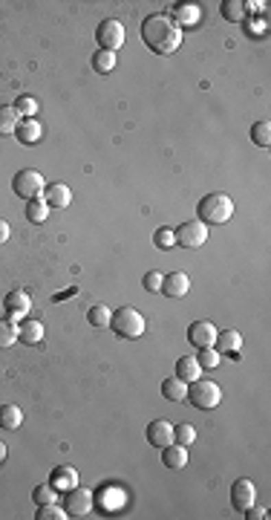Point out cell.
Masks as SVG:
<instances>
[{
    "label": "cell",
    "instance_id": "obj_19",
    "mask_svg": "<svg viewBox=\"0 0 271 520\" xmlns=\"http://www.w3.org/2000/svg\"><path fill=\"white\" fill-rule=\"evenodd\" d=\"M176 376L182 378L185 385H191V382H196V378L202 376V368H199V361H196V356H182V359L176 361Z\"/></svg>",
    "mask_w": 271,
    "mask_h": 520
},
{
    "label": "cell",
    "instance_id": "obj_34",
    "mask_svg": "<svg viewBox=\"0 0 271 520\" xmlns=\"http://www.w3.org/2000/svg\"><path fill=\"white\" fill-rule=\"evenodd\" d=\"M222 18L225 21H242L246 18V3H239V0H225L222 3Z\"/></svg>",
    "mask_w": 271,
    "mask_h": 520
},
{
    "label": "cell",
    "instance_id": "obj_38",
    "mask_svg": "<svg viewBox=\"0 0 271 520\" xmlns=\"http://www.w3.org/2000/svg\"><path fill=\"white\" fill-rule=\"evenodd\" d=\"M246 512H248V515H246L248 520H266V517H268L266 509H254V506H251V509H246Z\"/></svg>",
    "mask_w": 271,
    "mask_h": 520
},
{
    "label": "cell",
    "instance_id": "obj_28",
    "mask_svg": "<svg viewBox=\"0 0 271 520\" xmlns=\"http://www.w3.org/2000/svg\"><path fill=\"white\" fill-rule=\"evenodd\" d=\"M93 69L95 73H102V76L113 73V69H116V52H104V49L93 52Z\"/></svg>",
    "mask_w": 271,
    "mask_h": 520
},
{
    "label": "cell",
    "instance_id": "obj_33",
    "mask_svg": "<svg viewBox=\"0 0 271 520\" xmlns=\"http://www.w3.org/2000/svg\"><path fill=\"white\" fill-rule=\"evenodd\" d=\"M38 520H67L69 515L61 509V506H55V503H44V506H38Z\"/></svg>",
    "mask_w": 271,
    "mask_h": 520
},
{
    "label": "cell",
    "instance_id": "obj_29",
    "mask_svg": "<svg viewBox=\"0 0 271 520\" xmlns=\"http://www.w3.org/2000/svg\"><path fill=\"white\" fill-rule=\"evenodd\" d=\"M196 361H199V368H202V370H213V368H220L222 356H220L213 347H202V350L196 353Z\"/></svg>",
    "mask_w": 271,
    "mask_h": 520
},
{
    "label": "cell",
    "instance_id": "obj_18",
    "mask_svg": "<svg viewBox=\"0 0 271 520\" xmlns=\"http://www.w3.org/2000/svg\"><path fill=\"white\" fill-rule=\"evenodd\" d=\"M49 486H52L55 491H69V488H75V486H78V471H75L73 466H58V468L52 471Z\"/></svg>",
    "mask_w": 271,
    "mask_h": 520
},
{
    "label": "cell",
    "instance_id": "obj_8",
    "mask_svg": "<svg viewBox=\"0 0 271 520\" xmlns=\"http://www.w3.org/2000/svg\"><path fill=\"white\" fill-rule=\"evenodd\" d=\"M208 243V226L202 220H188L182 223L176 229V246H185V249H199Z\"/></svg>",
    "mask_w": 271,
    "mask_h": 520
},
{
    "label": "cell",
    "instance_id": "obj_40",
    "mask_svg": "<svg viewBox=\"0 0 271 520\" xmlns=\"http://www.w3.org/2000/svg\"><path fill=\"white\" fill-rule=\"evenodd\" d=\"M6 457V448H3V442H0V460H3Z\"/></svg>",
    "mask_w": 271,
    "mask_h": 520
},
{
    "label": "cell",
    "instance_id": "obj_36",
    "mask_svg": "<svg viewBox=\"0 0 271 520\" xmlns=\"http://www.w3.org/2000/svg\"><path fill=\"white\" fill-rule=\"evenodd\" d=\"M153 243L159 249H174L176 246V231L174 229H159L153 234Z\"/></svg>",
    "mask_w": 271,
    "mask_h": 520
},
{
    "label": "cell",
    "instance_id": "obj_32",
    "mask_svg": "<svg viewBox=\"0 0 271 520\" xmlns=\"http://www.w3.org/2000/svg\"><path fill=\"white\" fill-rule=\"evenodd\" d=\"M251 139H254V145L268 148L271 145V124L268 122H257L251 128Z\"/></svg>",
    "mask_w": 271,
    "mask_h": 520
},
{
    "label": "cell",
    "instance_id": "obj_25",
    "mask_svg": "<svg viewBox=\"0 0 271 520\" xmlns=\"http://www.w3.org/2000/svg\"><path fill=\"white\" fill-rule=\"evenodd\" d=\"M170 21H174L179 30H182V26H191V23L199 21V9H196L193 3H179V6L174 9V18H170Z\"/></svg>",
    "mask_w": 271,
    "mask_h": 520
},
{
    "label": "cell",
    "instance_id": "obj_26",
    "mask_svg": "<svg viewBox=\"0 0 271 520\" xmlns=\"http://www.w3.org/2000/svg\"><path fill=\"white\" fill-rule=\"evenodd\" d=\"M110 318H113V309L104 306V304L93 306L90 313H87V321L93 324V330H110Z\"/></svg>",
    "mask_w": 271,
    "mask_h": 520
},
{
    "label": "cell",
    "instance_id": "obj_3",
    "mask_svg": "<svg viewBox=\"0 0 271 520\" xmlns=\"http://www.w3.org/2000/svg\"><path fill=\"white\" fill-rule=\"evenodd\" d=\"M110 330H116L121 339H141L145 335V315L133 306H119L110 318Z\"/></svg>",
    "mask_w": 271,
    "mask_h": 520
},
{
    "label": "cell",
    "instance_id": "obj_17",
    "mask_svg": "<svg viewBox=\"0 0 271 520\" xmlns=\"http://www.w3.org/2000/svg\"><path fill=\"white\" fill-rule=\"evenodd\" d=\"M44 200L49 208H67L73 203V191H69V185H64V182H52L44 191Z\"/></svg>",
    "mask_w": 271,
    "mask_h": 520
},
{
    "label": "cell",
    "instance_id": "obj_24",
    "mask_svg": "<svg viewBox=\"0 0 271 520\" xmlns=\"http://www.w3.org/2000/svg\"><path fill=\"white\" fill-rule=\"evenodd\" d=\"M23 422V411L18 405H3L0 407V428H6V431H18Z\"/></svg>",
    "mask_w": 271,
    "mask_h": 520
},
{
    "label": "cell",
    "instance_id": "obj_5",
    "mask_svg": "<svg viewBox=\"0 0 271 520\" xmlns=\"http://www.w3.org/2000/svg\"><path fill=\"white\" fill-rule=\"evenodd\" d=\"M12 191H15L21 200H35V196H44L47 182L38 171H32V168H23V171H18L15 179H12Z\"/></svg>",
    "mask_w": 271,
    "mask_h": 520
},
{
    "label": "cell",
    "instance_id": "obj_15",
    "mask_svg": "<svg viewBox=\"0 0 271 520\" xmlns=\"http://www.w3.org/2000/svg\"><path fill=\"white\" fill-rule=\"evenodd\" d=\"M213 350H217L220 356L239 353V350H242V335H239L237 330H222V332H217V341H213Z\"/></svg>",
    "mask_w": 271,
    "mask_h": 520
},
{
    "label": "cell",
    "instance_id": "obj_39",
    "mask_svg": "<svg viewBox=\"0 0 271 520\" xmlns=\"http://www.w3.org/2000/svg\"><path fill=\"white\" fill-rule=\"evenodd\" d=\"M12 237V229H9V223L6 220H0V246H3L6 240Z\"/></svg>",
    "mask_w": 271,
    "mask_h": 520
},
{
    "label": "cell",
    "instance_id": "obj_7",
    "mask_svg": "<svg viewBox=\"0 0 271 520\" xmlns=\"http://www.w3.org/2000/svg\"><path fill=\"white\" fill-rule=\"evenodd\" d=\"M93 503H95V497H93L90 488L75 486V488L64 491V512H67L69 517H84V515H90V512H93Z\"/></svg>",
    "mask_w": 271,
    "mask_h": 520
},
{
    "label": "cell",
    "instance_id": "obj_23",
    "mask_svg": "<svg viewBox=\"0 0 271 520\" xmlns=\"http://www.w3.org/2000/svg\"><path fill=\"white\" fill-rule=\"evenodd\" d=\"M21 122V113L12 104H0V136H12Z\"/></svg>",
    "mask_w": 271,
    "mask_h": 520
},
{
    "label": "cell",
    "instance_id": "obj_6",
    "mask_svg": "<svg viewBox=\"0 0 271 520\" xmlns=\"http://www.w3.org/2000/svg\"><path fill=\"white\" fill-rule=\"evenodd\" d=\"M95 41H98V47H102L104 52H119L124 47V26L121 21L116 18H107L98 23V30H95Z\"/></svg>",
    "mask_w": 271,
    "mask_h": 520
},
{
    "label": "cell",
    "instance_id": "obj_27",
    "mask_svg": "<svg viewBox=\"0 0 271 520\" xmlns=\"http://www.w3.org/2000/svg\"><path fill=\"white\" fill-rule=\"evenodd\" d=\"M18 344V324L12 318H0V350Z\"/></svg>",
    "mask_w": 271,
    "mask_h": 520
},
{
    "label": "cell",
    "instance_id": "obj_30",
    "mask_svg": "<svg viewBox=\"0 0 271 520\" xmlns=\"http://www.w3.org/2000/svg\"><path fill=\"white\" fill-rule=\"evenodd\" d=\"M21 113V119H35V113H38V102L32 95H21V98H15V104H12Z\"/></svg>",
    "mask_w": 271,
    "mask_h": 520
},
{
    "label": "cell",
    "instance_id": "obj_2",
    "mask_svg": "<svg viewBox=\"0 0 271 520\" xmlns=\"http://www.w3.org/2000/svg\"><path fill=\"white\" fill-rule=\"evenodd\" d=\"M196 214H199V220H202L205 226H222V223H228L234 217V200L228 194H222V191L208 194V196L199 200Z\"/></svg>",
    "mask_w": 271,
    "mask_h": 520
},
{
    "label": "cell",
    "instance_id": "obj_35",
    "mask_svg": "<svg viewBox=\"0 0 271 520\" xmlns=\"http://www.w3.org/2000/svg\"><path fill=\"white\" fill-rule=\"evenodd\" d=\"M32 500H35L38 506H44V503H55V500H58V491H55L49 483H44V486H38V488L32 491Z\"/></svg>",
    "mask_w": 271,
    "mask_h": 520
},
{
    "label": "cell",
    "instance_id": "obj_20",
    "mask_svg": "<svg viewBox=\"0 0 271 520\" xmlns=\"http://www.w3.org/2000/svg\"><path fill=\"white\" fill-rule=\"evenodd\" d=\"M15 136L21 139V145H35L40 139V122L38 119H21L18 128H15Z\"/></svg>",
    "mask_w": 271,
    "mask_h": 520
},
{
    "label": "cell",
    "instance_id": "obj_22",
    "mask_svg": "<svg viewBox=\"0 0 271 520\" xmlns=\"http://www.w3.org/2000/svg\"><path fill=\"white\" fill-rule=\"evenodd\" d=\"M23 214H26L30 223L40 226V223H47V217H49V205H47L44 196H35V200H26V212Z\"/></svg>",
    "mask_w": 271,
    "mask_h": 520
},
{
    "label": "cell",
    "instance_id": "obj_37",
    "mask_svg": "<svg viewBox=\"0 0 271 520\" xmlns=\"http://www.w3.org/2000/svg\"><path fill=\"white\" fill-rule=\"evenodd\" d=\"M162 278H165L162 272H148L141 284H145V289H148V292H162Z\"/></svg>",
    "mask_w": 271,
    "mask_h": 520
},
{
    "label": "cell",
    "instance_id": "obj_4",
    "mask_svg": "<svg viewBox=\"0 0 271 520\" xmlns=\"http://www.w3.org/2000/svg\"><path fill=\"white\" fill-rule=\"evenodd\" d=\"M188 399L193 407H199V411H211V407H217L222 402V390L217 382H211V378H202L199 376L196 382L188 385Z\"/></svg>",
    "mask_w": 271,
    "mask_h": 520
},
{
    "label": "cell",
    "instance_id": "obj_12",
    "mask_svg": "<svg viewBox=\"0 0 271 520\" xmlns=\"http://www.w3.org/2000/svg\"><path fill=\"white\" fill-rule=\"evenodd\" d=\"M191 289V278L185 272H170L162 278V295H167V298H185Z\"/></svg>",
    "mask_w": 271,
    "mask_h": 520
},
{
    "label": "cell",
    "instance_id": "obj_16",
    "mask_svg": "<svg viewBox=\"0 0 271 520\" xmlns=\"http://www.w3.org/2000/svg\"><path fill=\"white\" fill-rule=\"evenodd\" d=\"M44 324L40 321H35V318H23L21 324H18V341H23V344H40L44 341Z\"/></svg>",
    "mask_w": 271,
    "mask_h": 520
},
{
    "label": "cell",
    "instance_id": "obj_1",
    "mask_svg": "<svg viewBox=\"0 0 271 520\" xmlns=\"http://www.w3.org/2000/svg\"><path fill=\"white\" fill-rule=\"evenodd\" d=\"M141 41L156 55H174L182 44V30L167 15H148L141 23Z\"/></svg>",
    "mask_w": 271,
    "mask_h": 520
},
{
    "label": "cell",
    "instance_id": "obj_13",
    "mask_svg": "<svg viewBox=\"0 0 271 520\" xmlns=\"http://www.w3.org/2000/svg\"><path fill=\"white\" fill-rule=\"evenodd\" d=\"M148 442L162 451L165 445L174 442V425H170L167 419H156V422H150L148 425Z\"/></svg>",
    "mask_w": 271,
    "mask_h": 520
},
{
    "label": "cell",
    "instance_id": "obj_10",
    "mask_svg": "<svg viewBox=\"0 0 271 520\" xmlns=\"http://www.w3.org/2000/svg\"><path fill=\"white\" fill-rule=\"evenodd\" d=\"M217 327L211 324V321H193V324L188 327V341L202 350V347H213V341H217Z\"/></svg>",
    "mask_w": 271,
    "mask_h": 520
},
{
    "label": "cell",
    "instance_id": "obj_11",
    "mask_svg": "<svg viewBox=\"0 0 271 520\" xmlns=\"http://www.w3.org/2000/svg\"><path fill=\"white\" fill-rule=\"evenodd\" d=\"M254 500H257V486L251 480H234L231 483V503L237 506L239 512L251 509Z\"/></svg>",
    "mask_w": 271,
    "mask_h": 520
},
{
    "label": "cell",
    "instance_id": "obj_21",
    "mask_svg": "<svg viewBox=\"0 0 271 520\" xmlns=\"http://www.w3.org/2000/svg\"><path fill=\"white\" fill-rule=\"evenodd\" d=\"M162 396L167 402H185V396H188V385H185L179 376H170L162 382Z\"/></svg>",
    "mask_w": 271,
    "mask_h": 520
},
{
    "label": "cell",
    "instance_id": "obj_14",
    "mask_svg": "<svg viewBox=\"0 0 271 520\" xmlns=\"http://www.w3.org/2000/svg\"><path fill=\"white\" fill-rule=\"evenodd\" d=\"M162 462H165V468L182 471L185 466H188V448L179 445V442L165 445V448H162Z\"/></svg>",
    "mask_w": 271,
    "mask_h": 520
},
{
    "label": "cell",
    "instance_id": "obj_9",
    "mask_svg": "<svg viewBox=\"0 0 271 520\" xmlns=\"http://www.w3.org/2000/svg\"><path fill=\"white\" fill-rule=\"evenodd\" d=\"M3 306H6V318L23 321L26 315H30V309H32V298H30V295H26L23 289H12L6 298H3Z\"/></svg>",
    "mask_w": 271,
    "mask_h": 520
},
{
    "label": "cell",
    "instance_id": "obj_31",
    "mask_svg": "<svg viewBox=\"0 0 271 520\" xmlns=\"http://www.w3.org/2000/svg\"><path fill=\"white\" fill-rule=\"evenodd\" d=\"M174 442H179V445H193L196 442V428L193 425H188V422H182V425H176L174 428Z\"/></svg>",
    "mask_w": 271,
    "mask_h": 520
}]
</instances>
